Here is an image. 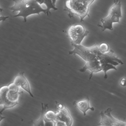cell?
<instances>
[{"mask_svg":"<svg viewBox=\"0 0 126 126\" xmlns=\"http://www.w3.org/2000/svg\"><path fill=\"white\" fill-rule=\"evenodd\" d=\"M73 49L68 52L69 55H77L80 57L86 63L84 66L79 69L80 72L84 73L87 70L91 71V75L98 73L102 70L101 64L93 50V46L86 47L81 45L71 43Z\"/></svg>","mask_w":126,"mask_h":126,"instance_id":"6da1fadb","label":"cell"},{"mask_svg":"<svg viewBox=\"0 0 126 126\" xmlns=\"http://www.w3.org/2000/svg\"><path fill=\"white\" fill-rule=\"evenodd\" d=\"M13 1L14 4L9 9L13 12H19L14 17H22L24 22H26L27 17L32 15H40L43 12L48 16L46 8H42L41 5L36 0H13Z\"/></svg>","mask_w":126,"mask_h":126,"instance_id":"7a4b0ae2","label":"cell"},{"mask_svg":"<svg viewBox=\"0 0 126 126\" xmlns=\"http://www.w3.org/2000/svg\"><path fill=\"white\" fill-rule=\"evenodd\" d=\"M93 51L98 59L102 70L104 73V79L108 78L107 72L110 70H117L116 66L119 65H123L124 63L116 55L113 50H110L107 53H103L100 51L99 45L93 46Z\"/></svg>","mask_w":126,"mask_h":126,"instance_id":"3957f363","label":"cell"},{"mask_svg":"<svg viewBox=\"0 0 126 126\" xmlns=\"http://www.w3.org/2000/svg\"><path fill=\"white\" fill-rule=\"evenodd\" d=\"M19 87L14 82L8 86L2 87L0 90V105L3 106L0 114L7 109L12 108L19 104L18 99L22 92Z\"/></svg>","mask_w":126,"mask_h":126,"instance_id":"277c9868","label":"cell"},{"mask_svg":"<svg viewBox=\"0 0 126 126\" xmlns=\"http://www.w3.org/2000/svg\"><path fill=\"white\" fill-rule=\"evenodd\" d=\"M95 0H66L64 10L68 13L70 18L79 17L81 22L89 16V8Z\"/></svg>","mask_w":126,"mask_h":126,"instance_id":"5b68a950","label":"cell"},{"mask_svg":"<svg viewBox=\"0 0 126 126\" xmlns=\"http://www.w3.org/2000/svg\"><path fill=\"white\" fill-rule=\"evenodd\" d=\"M122 5L119 0H115L112 5L110 7L107 16L102 18L100 21L98 26L101 28L102 31L106 30L112 31L113 24L120 22L121 18L122 17Z\"/></svg>","mask_w":126,"mask_h":126,"instance_id":"8992f818","label":"cell"},{"mask_svg":"<svg viewBox=\"0 0 126 126\" xmlns=\"http://www.w3.org/2000/svg\"><path fill=\"white\" fill-rule=\"evenodd\" d=\"M89 33V31L81 25L71 26L67 32L71 43L76 45H81L84 38L88 36Z\"/></svg>","mask_w":126,"mask_h":126,"instance_id":"52a82bcc","label":"cell"},{"mask_svg":"<svg viewBox=\"0 0 126 126\" xmlns=\"http://www.w3.org/2000/svg\"><path fill=\"white\" fill-rule=\"evenodd\" d=\"M112 111L111 108H108L105 111H101L99 114L101 117V121L97 125L105 126H126V122L116 119L112 115Z\"/></svg>","mask_w":126,"mask_h":126,"instance_id":"ba28073f","label":"cell"},{"mask_svg":"<svg viewBox=\"0 0 126 126\" xmlns=\"http://www.w3.org/2000/svg\"><path fill=\"white\" fill-rule=\"evenodd\" d=\"M56 104L58 110L57 112L56 113V121L62 122L67 126H71L73 119L68 108L57 102H56Z\"/></svg>","mask_w":126,"mask_h":126,"instance_id":"9c48e42d","label":"cell"},{"mask_svg":"<svg viewBox=\"0 0 126 126\" xmlns=\"http://www.w3.org/2000/svg\"><path fill=\"white\" fill-rule=\"evenodd\" d=\"M13 82L17 86L28 93L32 97H34L29 82L25 77L24 72H21L17 74L15 77Z\"/></svg>","mask_w":126,"mask_h":126,"instance_id":"30bf717a","label":"cell"},{"mask_svg":"<svg viewBox=\"0 0 126 126\" xmlns=\"http://www.w3.org/2000/svg\"><path fill=\"white\" fill-rule=\"evenodd\" d=\"M90 98L87 96L83 100L74 101L73 105L82 112L84 116H85L88 110H90L92 111H94L95 110L94 108L90 107Z\"/></svg>","mask_w":126,"mask_h":126,"instance_id":"8fae6325","label":"cell"},{"mask_svg":"<svg viewBox=\"0 0 126 126\" xmlns=\"http://www.w3.org/2000/svg\"><path fill=\"white\" fill-rule=\"evenodd\" d=\"M56 120V113L54 112L53 110H48L46 112L45 115V125H49L55 126V122Z\"/></svg>","mask_w":126,"mask_h":126,"instance_id":"7c38bea8","label":"cell"},{"mask_svg":"<svg viewBox=\"0 0 126 126\" xmlns=\"http://www.w3.org/2000/svg\"><path fill=\"white\" fill-rule=\"evenodd\" d=\"M48 107V104L42 103V111L41 115L39 118L36 121H32V123L34 126H44L45 125V115L46 112L47 108Z\"/></svg>","mask_w":126,"mask_h":126,"instance_id":"4fadbf2b","label":"cell"},{"mask_svg":"<svg viewBox=\"0 0 126 126\" xmlns=\"http://www.w3.org/2000/svg\"><path fill=\"white\" fill-rule=\"evenodd\" d=\"M37 2H38L40 4L42 5V4H45L47 6L46 9L48 15L49 14H51L50 10L53 9L54 11H56L57 10V8L56 6L54 5L52 0H36Z\"/></svg>","mask_w":126,"mask_h":126,"instance_id":"5bb4252c","label":"cell"},{"mask_svg":"<svg viewBox=\"0 0 126 126\" xmlns=\"http://www.w3.org/2000/svg\"><path fill=\"white\" fill-rule=\"evenodd\" d=\"M100 51L103 53H107L109 51V46L107 43H102L99 45Z\"/></svg>","mask_w":126,"mask_h":126,"instance_id":"9a60e30c","label":"cell"},{"mask_svg":"<svg viewBox=\"0 0 126 126\" xmlns=\"http://www.w3.org/2000/svg\"><path fill=\"white\" fill-rule=\"evenodd\" d=\"M119 84L122 87H126V78L123 77L121 78L120 80Z\"/></svg>","mask_w":126,"mask_h":126,"instance_id":"2e32d148","label":"cell"}]
</instances>
